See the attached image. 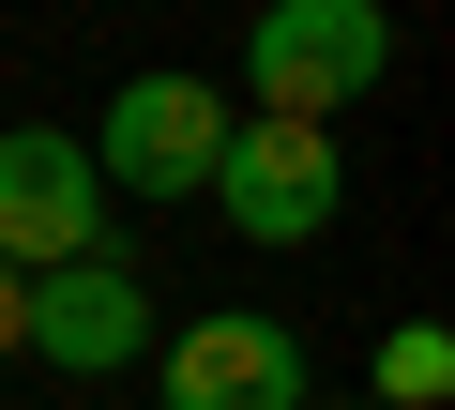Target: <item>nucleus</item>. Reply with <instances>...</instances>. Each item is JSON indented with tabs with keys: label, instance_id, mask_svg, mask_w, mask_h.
<instances>
[{
	"label": "nucleus",
	"instance_id": "obj_1",
	"mask_svg": "<svg viewBox=\"0 0 455 410\" xmlns=\"http://www.w3.org/2000/svg\"><path fill=\"white\" fill-rule=\"evenodd\" d=\"M379 76H395V16H379V0H274V16L243 31V92L274 122H334Z\"/></svg>",
	"mask_w": 455,
	"mask_h": 410
},
{
	"label": "nucleus",
	"instance_id": "obj_2",
	"mask_svg": "<svg viewBox=\"0 0 455 410\" xmlns=\"http://www.w3.org/2000/svg\"><path fill=\"white\" fill-rule=\"evenodd\" d=\"M197 197H228V229L243 244H319L334 229V197H349V152H334V122H228V152H212V182Z\"/></svg>",
	"mask_w": 455,
	"mask_h": 410
},
{
	"label": "nucleus",
	"instance_id": "obj_3",
	"mask_svg": "<svg viewBox=\"0 0 455 410\" xmlns=\"http://www.w3.org/2000/svg\"><path fill=\"white\" fill-rule=\"evenodd\" d=\"M212 152H228V92H212V76H182V61L122 76V92H107V122H92V167H107L122 197H197V182H212Z\"/></svg>",
	"mask_w": 455,
	"mask_h": 410
},
{
	"label": "nucleus",
	"instance_id": "obj_4",
	"mask_svg": "<svg viewBox=\"0 0 455 410\" xmlns=\"http://www.w3.org/2000/svg\"><path fill=\"white\" fill-rule=\"evenodd\" d=\"M16 350L61 365V380H122V365H152V289H137L107 244H92V259H46L31 304H16Z\"/></svg>",
	"mask_w": 455,
	"mask_h": 410
},
{
	"label": "nucleus",
	"instance_id": "obj_5",
	"mask_svg": "<svg viewBox=\"0 0 455 410\" xmlns=\"http://www.w3.org/2000/svg\"><path fill=\"white\" fill-rule=\"evenodd\" d=\"M92 244H107V167H92V137L16 122V137H0V259L46 274V259H92Z\"/></svg>",
	"mask_w": 455,
	"mask_h": 410
},
{
	"label": "nucleus",
	"instance_id": "obj_6",
	"mask_svg": "<svg viewBox=\"0 0 455 410\" xmlns=\"http://www.w3.org/2000/svg\"><path fill=\"white\" fill-rule=\"evenodd\" d=\"M152 395L167 410H304L319 380H304V334L289 319H197V334H167Z\"/></svg>",
	"mask_w": 455,
	"mask_h": 410
},
{
	"label": "nucleus",
	"instance_id": "obj_7",
	"mask_svg": "<svg viewBox=\"0 0 455 410\" xmlns=\"http://www.w3.org/2000/svg\"><path fill=\"white\" fill-rule=\"evenodd\" d=\"M440 395H455V334L440 319H395L379 365H364V410H440Z\"/></svg>",
	"mask_w": 455,
	"mask_h": 410
},
{
	"label": "nucleus",
	"instance_id": "obj_8",
	"mask_svg": "<svg viewBox=\"0 0 455 410\" xmlns=\"http://www.w3.org/2000/svg\"><path fill=\"white\" fill-rule=\"evenodd\" d=\"M16 304H31V274H16V259H0V365H16Z\"/></svg>",
	"mask_w": 455,
	"mask_h": 410
},
{
	"label": "nucleus",
	"instance_id": "obj_9",
	"mask_svg": "<svg viewBox=\"0 0 455 410\" xmlns=\"http://www.w3.org/2000/svg\"><path fill=\"white\" fill-rule=\"evenodd\" d=\"M304 410H364V395H304Z\"/></svg>",
	"mask_w": 455,
	"mask_h": 410
}]
</instances>
